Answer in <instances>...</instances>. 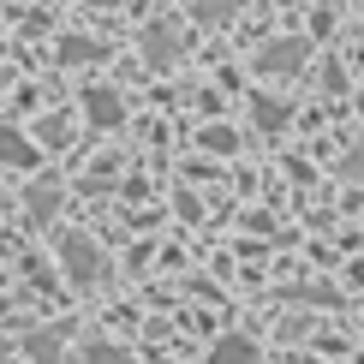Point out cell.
<instances>
[{
	"instance_id": "1",
	"label": "cell",
	"mask_w": 364,
	"mask_h": 364,
	"mask_svg": "<svg viewBox=\"0 0 364 364\" xmlns=\"http://www.w3.org/2000/svg\"><path fill=\"white\" fill-rule=\"evenodd\" d=\"M305 60H311V42L305 36H287V42H269V48L257 54V72H263V78H293Z\"/></svg>"
},
{
	"instance_id": "2",
	"label": "cell",
	"mask_w": 364,
	"mask_h": 364,
	"mask_svg": "<svg viewBox=\"0 0 364 364\" xmlns=\"http://www.w3.org/2000/svg\"><path fill=\"white\" fill-rule=\"evenodd\" d=\"M179 48H186V36H179L173 24H149L144 30V60H149V66H173Z\"/></svg>"
},
{
	"instance_id": "3",
	"label": "cell",
	"mask_w": 364,
	"mask_h": 364,
	"mask_svg": "<svg viewBox=\"0 0 364 364\" xmlns=\"http://www.w3.org/2000/svg\"><path fill=\"white\" fill-rule=\"evenodd\" d=\"M84 114H90V126H96V132H114L119 126V119H126V102H119L114 96V90H84Z\"/></svg>"
},
{
	"instance_id": "4",
	"label": "cell",
	"mask_w": 364,
	"mask_h": 364,
	"mask_svg": "<svg viewBox=\"0 0 364 364\" xmlns=\"http://www.w3.org/2000/svg\"><path fill=\"white\" fill-rule=\"evenodd\" d=\"M60 257H66V269H72V275H78V281H90V275H96V245H90V239H78V233H66V239H60Z\"/></svg>"
},
{
	"instance_id": "5",
	"label": "cell",
	"mask_w": 364,
	"mask_h": 364,
	"mask_svg": "<svg viewBox=\"0 0 364 364\" xmlns=\"http://www.w3.org/2000/svg\"><path fill=\"white\" fill-rule=\"evenodd\" d=\"M30 161H36L30 138H18L12 126H0V168H30Z\"/></svg>"
},
{
	"instance_id": "6",
	"label": "cell",
	"mask_w": 364,
	"mask_h": 364,
	"mask_svg": "<svg viewBox=\"0 0 364 364\" xmlns=\"http://www.w3.org/2000/svg\"><path fill=\"white\" fill-rule=\"evenodd\" d=\"M54 203H60V191L48 186V179H42V186L30 191V215H36V221H48V215H54Z\"/></svg>"
},
{
	"instance_id": "7",
	"label": "cell",
	"mask_w": 364,
	"mask_h": 364,
	"mask_svg": "<svg viewBox=\"0 0 364 364\" xmlns=\"http://www.w3.org/2000/svg\"><path fill=\"white\" fill-rule=\"evenodd\" d=\"M239 6H245V0H197V18H209V24H221V18H233Z\"/></svg>"
},
{
	"instance_id": "8",
	"label": "cell",
	"mask_w": 364,
	"mask_h": 364,
	"mask_svg": "<svg viewBox=\"0 0 364 364\" xmlns=\"http://www.w3.org/2000/svg\"><path fill=\"white\" fill-rule=\"evenodd\" d=\"M60 60H102V42H84V36H66V42H60Z\"/></svg>"
},
{
	"instance_id": "9",
	"label": "cell",
	"mask_w": 364,
	"mask_h": 364,
	"mask_svg": "<svg viewBox=\"0 0 364 364\" xmlns=\"http://www.w3.org/2000/svg\"><path fill=\"white\" fill-rule=\"evenodd\" d=\"M215 364H251V346H245V341H221Z\"/></svg>"
},
{
	"instance_id": "10",
	"label": "cell",
	"mask_w": 364,
	"mask_h": 364,
	"mask_svg": "<svg viewBox=\"0 0 364 364\" xmlns=\"http://www.w3.org/2000/svg\"><path fill=\"white\" fill-rule=\"evenodd\" d=\"M42 138H48V144H66V138H72V119H60V114L42 119Z\"/></svg>"
},
{
	"instance_id": "11",
	"label": "cell",
	"mask_w": 364,
	"mask_h": 364,
	"mask_svg": "<svg viewBox=\"0 0 364 364\" xmlns=\"http://www.w3.org/2000/svg\"><path fill=\"white\" fill-rule=\"evenodd\" d=\"M257 119H263V126H281L287 108H281V102H257Z\"/></svg>"
},
{
	"instance_id": "12",
	"label": "cell",
	"mask_w": 364,
	"mask_h": 364,
	"mask_svg": "<svg viewBox=\"0 0 364 364\" xmlns=\"http://www.w3.org/2000/svg\"><path fill=\"white\" fill-rule=\"evenodd\" d=\"M346 179H364V144L346 149Z\"/></svg>"
},
{
	"instance_id": "13",
	"label": "cell",
	"mask_w": 364,
	"mask_h": 364,
	"mask_svg": "<svg viewBox=\"0 0 364 364\" xmlns=\"http://www.w3.org/2000/svg\"><path fill=\"white\" fill-rule=\"evenodd\" d=\"M358 6H364V0H358Z\"/></svg>"
}]
</instances>
